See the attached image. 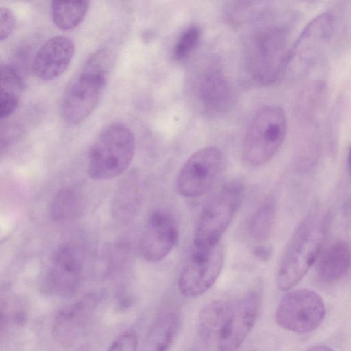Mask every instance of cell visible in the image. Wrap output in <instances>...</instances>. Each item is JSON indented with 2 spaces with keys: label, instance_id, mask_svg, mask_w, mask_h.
Segmentation results:
<instances>
[{
  "label": "cell",
  "instance_id": "cell-1",
  "mask_svg": "<svg viewBox=\"0 0 351 351\" xmlns=\"http://www.w3.org/2000/svg\"><path fill=\"white\" fill-rule=\"evenodd\" d=\"M291 47L285 25L264 22L261 17L245 45V65L252 80L264 86L278 81L287 69Z\"/></svg>",
  "mask_w": 351,
  "mask_h": 351
},
{
  "label": "cell",
  "instance_id": "cell-2",
  "mask_svg": "<svg viewBox=\"0 0 351 351\" xmlns=\"http://www.w3.org/2000/svg\"><path fill=\"white\" fill-rule=\"evenodd\" d=\"M325 233V219L313 206L289 239L276 275V285L289 291L306 275L318 258Z\"/></svg>",
  "mask_w": 351,
  "mask_h": 351
},
{
  "label": "cell",
  "instance_id": "cell-3",
  "mask_svg": "<svg viewBox=\"0 0 351 351\" xmlns=\"http://www.w3.org/2000/svg\"><path fill=\"white\" fill-rule=\"evenodd\" d=\"M112 65L113 57L107 49H98L87 58L63 95L61 112L66 122L78 124L94 111L102 96Z\"/></svg>",
  "mask_w": 351,
  "mask_h": 351
},
{
  "label": "cell",
  "instance_id": "cell-4",
  "mask_svg": "<svg viewBox=\"0 0 351 351\" xmlns=\"http://www.w3.org/2000/svg\"><path fill=\"white\" fill-rule=\"evenodd\" d=\"M136 149L131 130L121 123L106 127L93 143L88 173L95 180H106L123 173L130 165Z\"/></svg>",
  "mask_w": 351,
  "mask_h": 351
},
{
  "label": "cell",
  "instance_id": "cell-5",
  "mask_svg": "<svg viewBox=\"0 0 351 351\" xmlns=\"http://www.w3.org/2000/svg\"><path fill=\"white\" fill-rule=\"evenodd\" d=\"M287 132L283 110L276 105L261 108L253 117L242 143V157L251 167L261 166L276 154Z\"/></svg>",
  "mask_w": 351,
  "mask_h": 351
},
{
  "label": "cell",
  "instance_id": "cell-6",
  "mask_svg": "<svg viewBox=\"0 0 351 351\" xmlns=\"http://www.w3.org/2000/svg\"><path fill=\"white\" fill-rule=\"evenodd\" d=\"M243 188L237 181L224 183L206 202L194 232V246L205 247L219 242L238 208Z\"/></svg>",
  "mask_w": 351,
  "mask_h": 351
},
{
  "label": "cell",
  "instance_id": "cell-7",
  "mask_svg": "<svg viewBox=\"0 0 351 351\" xmlns=\"http://www.w3.org/2000/svg\"><path fill=\"white\" fill-rule=\"evenodd\" d=\"M326 315V305L321 295L304 288L289 291L282 296L275 312V320L284 330L307 334L319 327Z\"/></svg>",
  "mask_w": 351,
  "mask_h": 351
},
{
  "label": "cell",
  "instance_id": "cell-8",
  "mask_svg": "<svg viewBox=\"0 0 351 351\" xmlns=\"http://www.w3.org/2000/svg\"><path fill=\"white\" fill-rule=\"evenodd\" d=\"M223 262L220 242L205 247L194 246L179 276L180 293L186 298H197L206 293L219 276Z\"/></svg>",
  "mask_w": 351,
  "mask_h": 351
},
{
  "label": "cell",
  "instance_id": "cell-9",
  "mask_svg": "<svg viewBox=\"0 0 351 351\" xmlns=\"http://www.w3.org/2000/svg\"><path fill=\"white\" fill-rule=\"evenodd\" d=\"M225 157L220 149L206 147L194 152L184 163L176 178L178 193L185 197L206 193L221 175Z\"/></svg>",
  "mask_w": 351,
  "mask_h": 351
},
{
  "label": "cell",
  "instance_id": "cell-10",
  "mask_svg": "<svg viewBox=\"0 0 351 351\" xmlns=\"http://www.w3.org/2000/svg\"><path fill=\"white\" fill-rule=\"evenodd\" d=\"M333 25L330 13H322L313 19L292 45L287 69L296 75L308 71L326 47Z\"/></svg>",
  "mask_w": 351,
  "mask_h": 351
},
{
  "label": "cell",
  "instance_id": "cell-11",
  "mask_svg": "<svg viewBox=\"0 0 351 351\" xmlns=\"http://www.w3.org/2000/svg\"><path fill=\"white\" fill-rule=\"evenodd\" d=\"M84 265L80 250L71 244L61 245L54 252L42 278L43 291L49 295L66 296L79 286Z\"/></svg>",
  "mask_w": 351,
  "mask_h": 351
},
{
  "label": "cell",
  "instance_id": "cell-12",
  "mask_svg": "<svg viewBox=\"0 0 351 351\" xmlns=\"http://www.w3.org/2000/svg\"><path fill=\"white\" fill-rule=\"evenodd\" d=\"M178 238L176 223L163 210H155L149 216L140 241V251L145 260L158 263L165 258Z\"/></svg>",
  "mask_w": 351,
  "mask_h": 351
},
{
  "label": "cell",
  "instance_id": "cell-13",
  "mask_svg": "<svg viewBox=\"0 0 351 351\" xmlns=\"http://www.w3.org/2000/svg\"><path fill=\"white\" fill-rule=\"evenodd\" d=\"M261 299L251 291L232 303L227 323L217 343L218 351H235L245 340L258 317Z\"/></svg>",
  "mask_w": 351,
  "mask_h": 351
},
{
  "label": "cell",
  "instance_id": "cell-14",
  "mask_svg": "<svg viewBox=\"0 0 351 351\" xmlns=\"http://www.w3.org/2000/svg\"><path fill=\"white\" fill-rule=\"evenodd\" d=\"M194 94L200 108L210 115L222 114L232 104L230 83L217 65L200 71L195 78Z\"/></svg>",
  "mask_w": 351,
  "mask_h": 351
},
{
  "label": "cell",
  "instance_id": "cell-15",
  "mask_svg": "<svg viewBox=\"0 0 351 351\" xmlns=\"http://www.w3.org/2000/svg\"><path fill=\"white\" fill-rule=\"evenodd\" d=\"M98 298L88 294L62 308L52 324V336L60 344L74 343L91 320L97 306Z\"/></svg>",
  "mask_w": 351,
  "mask_h": 351
},
{
  "label": "cell",
  "instance_id": "cell-16",
  "mask_svg": "<svg viewBox=\"0 0 351 351\" xmlns=\"http://www.w3.org/2000/svg\"><path fill=\"white\" fill-rule=\"evenodd\" d=\"M72 40L64 36L48 39L38 49L32 62L34 75L44 81L53 80L68 68L75 53Z\"/></svg>",
  "mask_w": 351,
  "mask_h": 351
},
{
  "label": "cell",
  "instance_id": "cell-17",
  "mask_svg": "<svg viewBox=\"0 0 351 351\" xmlns=\"http://www.w3.org/2000/svg\"><path fill=\"white\" fill-rule=\"evenodd\" d=\"M232 303L223 300H212L199 311L197 330L205 343H217L227 323Z\"/></svg>",
  "mask_w": 351,
  "mask_h": 351
},
{
  "label": "cell",
  "instance_id": "cell-18",
  "mask_svg": "<svg viewBox=\"0 0 351 351\" xmlns=\"http://www.w3.org/2000/svg\"><path fill=\"white\" fill-rule=\"evenodd\" d=\"M351 267V247L343 240L332 243L322 254L317 274L324 282L331 283L343 278Z\"/></svg>",
  "mask_w": 351,
  "mask_h": 351
},
{
  "label": "cell",
  "instance_id": "cell-19",
  "mask_svg": "<svg viewBox=\"0 0 351 351\" xmlns=\"http://www.w3.org/2000/svg\"><path fill=\"white\" fill-rule=\"evenodd\" d=\"M180 317L175 310H166L155 319L142 344L141 351H167L176 338Z\"/></svg>",
  "mask_w": 351,
  "mask_h": 351
},
{
  "label": "cell",
  "instance_id": "cell-20",
  "mask_svg": "<svg viewBox=\"0 0 351 351\" xmlns=\"http://www.w3.org/2000/svg\"><path fill=\"white\" fill-rule=\"evenodd\" d=\"M23 80L17 71L10 65L1 67L0 117L3 119L11 115L17 108Z\"/></svg>",
  "mask_w": 351,
  "mask_h": 351
},
{
  "label": "cell",
  "instance_id": "cell-21",
  "mask_svg": "<svg viewBox=\"0 0 351 351\" xmlns=\"http://www.w3.org/2000/svg\"><path fill=\"white\" fill-rule=\"evenodd\" d=\"M89 7L88 1H52L51 13L53 23L62 30L74 29L83 21Z\"/></svg>",
  "mask_w": 351,
  "mask_h": 351
},
{
  "label": "cell",
  "instance_id": "cell-22",
  "mask_svg": "<svg viewBox=\"0 0 351 351\" xmlns=\"http://www.w3.org/2000/svg\"><path fill=\"white\" fill-rule=\"evenodd\" d=\"M81 206L78 191L72 187H65L54 195L50 204V215L56 221H68L79 214Z\"/></svg>",
  "mask_w": 351,
  "mask_h": 351
},
{
  "label": "cell",
  "instance_id": "cell-23",
  "mask_svg": "<svg viewBox=\"0 0 351 351\" xmlns=\"http://www.w3.org/2000/svg\"><path fill=\"white\" fill-rule=\"evenodd\" d=\"M276 213V204L274 197H265L252 215L249 223V232L256 240L267 239L273 228Z\"/></svg>",
  "mask_w": 351,
  "mask_h": 351
},
{
  "label": "cell",
  "instance_id": "cell-24",
  "mask_svg": "<svg viewBox=\"0 0 351 351\" xmlns=\"http://www.w3.org/2000/svg\"><path fill=\"white\" fill-rule=\"evenodd\" d=\"M263 2L259 1H233L226 8V19L232 23L239 24L261 15Z\"/></svg>",
  "mask_w": 351,
  "mask_h": 351
},
{
  "label": "cell",
  "instance_id": "cell-25",
  "mask_svg": "<svg viewBox=\"0 0 351 351\" xmlns=\"http://www.w3.org/2000/svg\"><path fill=\"white\" fill-rule=\"evenodd\" d=\"M201 38L199 27L191 25L186 28L179 36L173 48L174 58L182 61L189 58L197 47Z\"/></svg>",
  "mask_w": 351,
  "mask_h": 351
},
{
  "label": "cell",
  "instance_id": "cell-26",
  "mask_svg": "<svg viewBox=\"0 0 351 351\" xmlns=\"http://www.w3.org/2000/svg\"><path fill=\"white\" fill-rule=\"evenodd\" d=\"M138 337L133 330L121 333L110 345L106 351H136Z\"/></svg>",
  "mask_w": 351,
  "mask_h": 351
},
{
  "label": "cell",
  "instance_id": "cell-27",
  "mask_svg": "<svg viewBox=\"0 0 351 351\" xmlns=\"http://www.w3.org/2000/svg\"><path fill=\"white\" fill-rule=\"evenodd\" d=\"M23 304H5V308L1 310V326L5 327L10 324H21L24 322L25 317V311L23 308Z\"/></svg>",
  "mask_w": 351,
  "mask_h": 351
},
{
  "label": "cell",
  "instance_id": "cell-28",
  "mask_svg": "<svg viewBox=\"0 0 351 351\" xmlns=\"http://www.w3.org/2000/svg\"><path fill=\"white\" fill-rule=\"evenodd\" d=\"M16 25L12 12L7 7L0 8V40H6L13 32Z\"/></svg>",
  "mask_w": 351,
  "mask_h": 351
},
{
  "label": "cell",
  "instance_id": "cell-29",
  "mask_svg": "<svg viewBox=\"0 0 351 351\" xmlns=\"http://www.w3.org/2000/svg\"><path fill=\"white\" fill-rule=\"evenodd\" d=\"M253 255L259 260L267 261L271 257V248L268 245H257L253 249Z\"/></svg>",
  "mask_w": 351,
  "mask_h": 351
},
{
  "label": "cell",
  "instance_id": "cell-30",
  "mask_svg": "<svg viewBox=\"0 0 351 351\" xmlns=\"http://www.w3.org/2000/svg\"><path fill=\"white\" fill-rule=\"evenodd\" d=\"M305 351H334V350L326 345H317L308 348Z\"/></svg>",
  "mask_w": 351,
  "mask_h": 351
},
{
  "label": "cell",
  "instance_id": "cell-31",
  "mask_svg": "<svg viewBox=\"0 0 351 351\" xmlns=\"http://www.w3.org/2000/svg\"><path fill=\"white\" fill-rule=\"evenodd\" d=\"M348 164L349 172H350V174L351 176V146H350V150H349V153H348Z\"/></svg>",
  "mask_w": 351,
  "mask_h": 351
},
{
  "label": "cell",
  "instance_id": "cell-32",
  "mask_svg": "<svg viewBox=\"0 0 351 351\" xmlns=\"http://www.w3.org/2000/svg\"><path fill=\"white\" fill-rule=\"evenodd\" d=\"M189 351H208V350L203 346H196Z\"/></svg>",
  "mask_w": 351,
  "mask_h": 351
},
{
  "label": "cell",
  "instance_id": "cell-33",
  "mask_svg": "<svg viewBox=\"0 0 351 351\" xmlns=\"http://www.w3.org/2000/svg\"><path fill=\"white\" fill-rule=\"evenodd\" d=\"M76 351H91L87 345L80 346Z\"/></svg>",
  "mask_w": 351,
  "mask_h": 351
}]
</instances>
